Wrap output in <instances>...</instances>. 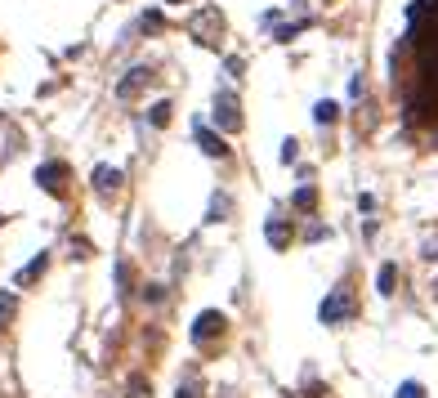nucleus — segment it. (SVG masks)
Listing matches in <instances>:
<instances>
[{
    "label": "nucleus",
    "instance_id": "1",
    "mask_svg": "<svg viewBox=\"0 0 438 398\" xmlns=\"http://www.w3.org/2000/svg\"><path fill=\"white\" fill-rule=\"evenodd\" d=\"M354 318V291L349 287H336L327 300L318 305V322H327V327H340V322Z\"/></svg>",
    "mask_w": 438,
    "mask_h": 398
},
{
    "label": "nucleus",
    "instance_id": "2",
    "mask_svg": "<svg viewBox=\"0 0 438 398\" xmlns=\"http://www.w3.org/2000/svg\"><path fill=\"white\" fill-rule=\"evenodd\" d=\"M215 121H219V130H224V135L242 130V112H237V99H233L228 90H219V94H215Z\"/></svg>",
    "mask_w": 438,
    "mask_h": 398
},
{
    "label": "nucleus",
    "instance_id": "3",
    "mask_svg": "<svg viewBox=\"0 0 438 398\" xmlns=\"http://www.w3.org/2000/svg\"><path fill=\"white\" fill-rule=\"evenodd\" d=\"M224 314H219V309H206V314H197V322H193V345H206V340L211 336H219V331H224Z\"/></svg>",
    "mask_w": 438,
    "mask_h": 398
},
{
    "label": "nucleus",
    "instance_id": "4",
    "mask_svg": "<svg viewBox=\"0 0 438 398\" xmlns=\"http://www.w3.org/2000/svg\"><path fill=\"white\" fill-rule=\"evenodd\" d=\"M63 175H68V166H63V161H45V166L36 170V184H41L45 193L59 197V193H63Z\"/></svg>",
    "mask_w": 438,
    "mask_h": 398
},
{
    "label": "nucleus",
    "instance_id": "5",
    "mask_svg": "<svg viewBox=\"0 0 438 398\" xmlns=\"http://www.w3.org/2000/svg\"><path fill=\"white\" fill-rule=\"evenodd\" d=\"M148 81H152V68H144V63H139V68H130V77L117 81V99H130V94H139Z\"/></svg>",
    "mask_w": 438,
    "mask_h": 398
},
{
    "label": "nucleus",
    "instance_id": "6",
    "mask_svg": "<svg viewBox=\"0 0 438 398\" xmlns=\"http://www.w3.org/2000/svg\"><path fill=\"white\" fill-rule=\"evenodd\" d=\"M197 144H202V153H206V157H219V161L228 157V144H224V135H215V130H206L202 121H197Z\"/></svg>",
    "mask_w": 438,
    "mask_h": 398
},
{
    "label": "nucleus",
    "instance_id": "7",
    "mask_svg": "<svg viewBox=\"0 0 438 398\" xmlns=\"http://www.w3.org/2000/svg\"><path fill=\"white\" fill-rule=\"evenodd\" d=\"M121 179H126V175H121L117 166H94V188H99V193H117Z\"/></svg>",
    "mask_w": 438,
    "mask_h": 398
},
{
    "label": "nucleus",
    "instance_id": "8",
    "mask_svg": "<svg viewBox=\"0 0 438 398\" xmlns=\"http://www.w3.org/2000/svg\"><path fill=\"white\" fill-rule=\"evenodd\" d=\"M45 264H50V255H36V260L32 264H27V269H18V278H14V287H27V282H36V278H41V273H45Z\"/></svg>",
    "mask_w": 438,
    "mask_h": 398
},
{
    "label": "nucleus",
    "instance_id": "9",
    "mask_svg": "<svg viewBox=\"0 0 438 398\" xmlns=\"http://www.w3.org/2000/svg\"><path fill=\"white\" fill-rule=\"evenodd\" d=\"M228 211H233L228 193H215V197H211V211H206V224H219V220H228Z\"/></svg>",
    "mask_w": 438,
    "mask_h": 398
},
{
    "label": "nucleus",
    "instance_id": "10",
    "mask_svg": "<svg viewBox=\"0 0 438 398\" xmlns=\"http://www.w3.org/2000/svg\"><path fill=\"white\" fill-rule=\"evenodd\" d=\"M394 282H398V264H380V273H376V291H380V296H394Z\"/></svg>",
    "mask_w": 438,
    "mask_h": 398
},
{
    "label": "nucleus",
    "instance_id": "11",
    "mask_svg": "<svg viewBox=\"0 0 438 398\" xmlns=\"http://www.w3.org/2000/svg\"><path fill=\"white\" fill-rule=\"evenodd\" d=\"M269 242H273V246H287V242H291V229H287V220H282V215H273V220H269Z\"/></svg>",
    "mask_w": 438,
    "mask_h": 398
},
{
    "label": "nucleus",
    "instance_id": "12",
    "mask_svg": "<svg viewBox=\"0 0 438 398\" xmlns=\"http://www.w3.org/2000/svg\"><path fill=\"white\" fill-rule=\"evenodd\" d=\"M336 117H340V103H331V99H322L318 108H313V121H318V126H331Z\"/></svg>",
    "mask_w": 438,
    "mask_h": 398
},
{
    "label": "nucleus",
    "instance_id": "13",
    "mask_svg": "<svg viewBox=\"0 0 438 398\" xmlns=\"http://www.w3.org/2000/svg\"><path fill=\"white\" fill-rule=\"evenodd\" d=\"M148 121H152V126H157V130H166V126H170V103H166V99H161V103H152Z\"/></svg>",
    "mask_w": 438,
    "mask_h": 398
},
{
    "label": "nucleus",
    "instance_id": "14",
    "mask_svg": "<svg viewBox=\"0 0 438 398\" xmlns=\"http://www.w3.org/2000/svg\"><path fill=\"white\" fill-rule=\"evenodd\" d=\"M313 202H318V193H313V188H309V184H304V188H300V193H295V197H291V206H295V211H313Z\"/></svg>",
    "mask_w": 438,
    "mask_h": 398
},
{
    "label": "nucleus",
    "instance_id": "15",
    "mask_svg": "<svg viewBox=\"0 0 438 398\" xmlns=\"http://www.w3.org/2000/svg\"><path fill=\"white\" fill-rule=\"evenodd\" d=\"M14 309H18V300H14V291H0V327H5L9 318H14Z\"/></svg>",
    "mask_w": 438,
    "mask_h": 398
},
{
    "label": "nucleus",
    "instance_id": "16",
    "mask_svg": "<svg viewBox=\"0 0 438 398\" xmlns=\"http://www.w3.org/2000/svg\"><path fill=\"white\" fill-rule=\"evenodd\" d=\"M394 398H425V385H421V381H403Z\"/></svg>",
    "mask_w": 438,
    "mask_h": 398
},
{
    "label": "nucleus",
    "instance_id": "17",
    "mask_svg": "<svg viewBox=\"0 0 438 398\" xmlns=\"http://www.w3.org/2000/svg\"><path fill=\"white\" fill-rule=\"evenodd\" d=\"M295 157H300V144H295V139H287V144H282V161H287V166H291Z\"/></svg>",
    "mask_w": 438,
    "mask_h": 398
},
{
    "label": "nucleus",
    "instance_id": "18",
    "mask_svg": "<svg viewBox=\"0 0 438 398\" xmlns=\"http://www.w3.org/2000/svg\"><path fill=\"white\" fill-rule=\"evenodd\" d=\"M179 398H197V385H188V390L179 385Z\"/></svg>",
    "mask_w": 438,
    "mask_h": 398
},
{
    "label": "nucleus",
    "instance_id": "19",
    "mask_svg": "<svg viewBox=\"0 0 438 398\" xmlns=\"http://www.w3.org/2000/svg\"><path fill=\"white\" fill-rule=\"evenodd\" d=\"M166 5H184V0H166Z\"/></svg>",
    "mask_w": 438,
    "mask_h": 398
}]
</instances>
